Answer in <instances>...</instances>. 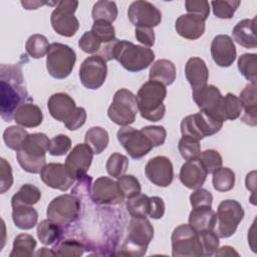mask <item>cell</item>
I'll list each match as a JSON object with an SVG mask.
<instances>
[{
	"label": "cell",
	"instance_id": "1",
	"mask_svg": "<svg viewBox=\"0 0 257 257\" xmlns=\"http://www.w3.org/2000/svg\"><path fill=\"white\" fill-rule=\"evenodd\" d=\"M1 95L0 112L5 121H11L18 107L24 102L31 101L26 88L23 86V76L20 63L1 65Z\"/></svg>",
	"mask_w": 257,
	"mask_h": 257
},
{
	"label": "cell",
	"instance_id": "2",
	"mask_svg": "<svg viewBox=\"0 0 257 257\" xmlns=\"http://www.w3.org/2000/svg\"><path fill=\"white\" fill-rule=\"evenodd\" d=\"M166 96L167 88L164 84L153 80L145 82L136 95L142 117L150 121L161 120L166 112V106L163 103Z\"/></svg>",
	"mask_w": 257,
	"mask_h": 257
},
{
	"label": "cell",
	"instance_id": "3",
	"mask_svg": "<svg viewBox=\"0 0 257 257\" xmlns=\"http://www.w3.org/2000/svg\"><path fill=\"white\" fill-rule=\"evenodd\" d=\"M50 140L45 134L28 135L21 149L16 152L20 167L27 173L38 174L45 165V154L48 152Z\"/></svg>",
	"mask_w": 257,
	"mask_h": 257
},
{
	"label": "cell",
	"instance_id": "4",
	"mask_svg": "<svg viewBox=\"0 0 257 257\" xmlns=\"http://www.w3.org/2000/svg\"><path fill=\"white\" fill-rule=\"evenodd\" d=\"M112 59L117 60L124 69L131 72H138L152 64L155 59V53L149 47L116 39L112 49Z\"/></svg>",
	"mask_w": 257,
	"mask_h": 257
},
{
	"label": "cell",
	"instance_id": "5",
	"mask_svg": "<svg viewBox=\"0 0 257 257\" xmlns=\"http://www.w3.org/2000/svg\"><path fill=\"white\" fill-rule=\"evenodd\" d=\"M154 238V227L146 218L133 217L127 228V237L121 248V255L143 256Z\"/></svg>",
	"mask_w": 257,
	"mask_h": 257
},
{
	"label": "cell",
	"instance_id": "6",
	"mask_svg": "<svg viewBox=\"0 0 257 257\" xmlns=\"http://www.w3.org/2000/svg\"><path fill=\"white\" fill-rule=\"evenodd\" d=\"M223 122L214 112L200 109L199 112L187 115L181 122V133L183 137H189L197 141L203 140L218 133Z\"/></svg>",
	"mask_w": 257,
	"mask_h": 257
},
{
	"label": "cell",
	"instance_id": "7",
	"mask_svg": "<svg viewBox=\"0 0 257 257\" xmlns=\"http://www.w3.org/2000/svg\"><path fill=\"white\" fill-rule=\"evenodd\" d=\"M76 61L75 51L68 45L53 42L46 54V69L56 79L66 78L72 71Z\"/></svg>",
	"mask_w": 257,
	"mask_h": 257
},
{
	"label": "cell",
	"instance_id": "8",
	"mask_svg": "<svg viewBox=\"0 0 257 257\" xmlns=\"http://www.w3.org/2000/svg\"><path fill=\"white\" fill-rule=\"evenodd\" d=\"M136 95L126 88L116 90L111 104L107 109V115L112 122L120 126L132 124L138 113Z\"/></svg>",
	"mask_w": 257,
	"mask_h": 257
},
{
	"label": "cell",
	"instance_id": "9",
	"mask_svg": "<svg viewBox=\"0 0 257 257\" xmlns=\"http://www.w3.org/2000/svg\"><path fill=\"white\" fill-rule=\"evenodd\" d=\"M244 210L236 200H224L217 209L215 233L219 238H229L237 230L238 225L243 220Z\"/></svg>",
	"mask_w": 257,
	"mask_h": 257
},
{
	"label": "cell",
	"instance_id": "10",
	"mask_svg": "<svg viewBox=\"0 0 257 257\" xmlns=\"http://www.w3.org/2000/svg\"><path fill=\"white\" fill-rule=\"evenodd\" d=\"M172 255L179 256H204L199 233L189 224L176 227L171 236Z\"/></svg>",
	"mask_w": 257,
	"mask_h": 257
},
{
	"label": "cell",
	"instance_id": "11",
	"mask_svg": "<svg viewBox=\"0 0 257 257\" xmlns=\"http://www.w3.org/2000/svg\"><path fill=\"white\" fill-rule=\"evenodd\" d=\"M78 6V1L62 0L56 3V8L52 11L50 22L53 30L64 37L73 36L78 28V19L74 16Z\"/></svg>",
	"mask_w": 257,
	"mask_h": 257
},
{
	"label": "cell",
	"instance_id": "12",
	"mask_svg": "<svg viewBox=\"0 0 257 257\" xmlns=\"http://www.w3.org/2000/svg\"><path fill=\"white\" fill-rule=\"evenodd\" d=\"M80 201L75 195L63 194L54 198L48 205L46 216L62 227L70 225L79 216Z\"/></svg>",
	"mask_w": 257,
	"mask_h": 257
},
{
	"label": "cell",
	"instance_id": "13",
	"mask_svg": "<svg viewBox=\"0 0 257 257\" xmlns=\"http://www.w3.org/2000/svg\"><path fill=\"white\" fill-rule=\"evenodd\" d=\"M116 138L131 158L135 160L145 157L154 148L141 130H136L130 125L120 127L117 131Z\"/></svg>",
	"mask_w": 257,
	"mask_h": 257
},
{
	"label": "cell",
	"instance_id": "14",
	"mask_svg": "<svg viewBox=\"0 0 257 257\" xmlns=\"http://www.w3.org/2000/svg\"><path fill=\"white\" fill-rule=\"evenodd\" d=\"M78 74L80 82L85 88L97 89L106 78V61L98 54L88 56L82 61Z\"/></svg>",
	"mask_w": 257,
	"mask_h": 257
},
{
	"label": "cell",
	"instance_id": "15",
	"mask_svg": "<svg viewBox=\"0 0 257 257\" xmlns=\"http://www.w3.org/2000/svg\"><path fill=\"white\" fill-rule=\"evenodd\" d=\"M127 17L136 27L154 28L162 21L161 11L151 2L144 0L134 1L128 6Z\"/></svg>",
	"mask_w": 257,
	"mask_h": 257
},
{
	"label": "cell",
	"instance_id": "16",
	"mask_svg": "<svg viewBox=\"0 0 257 257\" xmlns=\"http://www.w3.org/2000/svg\"><path fill=\"white\" fill-rule=\"evenodd\" d=\"M90 197L97 205H118L125 198L117 182L108 177H99L94 181Z\"/></svg>",
	"mask_w": 257,
	"mask_h": 257
},
{
	"label": "cell",
	"instance_id": "17",
	"mask_svg": "<svg viewBox=\"0 0 257 257\" xmlns=\"http://www.w3.org/2000/svg\"><path fill=\"white\" fill-rule=\"evenodd\" d=\"M145 173L149 181L158 187H168L174 180L173 164L165 156L152 158L145 167Z\"/></svg>",
	"mask_w": 257,
	"mask_h": 257
},
{
	"label": "cell",
	"instance_id": "18",
	"mask_svg": "<svg viewBox=\"0 0 257 257\" xmlns=\"http://www.w3.org/2000/svg\"><path fill=\"white\" fill-rule=\"evenodd\" d=\"M93 159V152L86 144H77L68 154L65 167L74 179H81L89 170Z\"/></svg>",
	"mask_w": 257,
	"mask_h": 257
},
{
	"label": "cell",
	"instance_id": "19",
	"mask_svg": "<svg viewBox=\"0 0 257 257\" xmlns=\"http://www.w3.org/2000/svg\"><path fill=\"white\" fill-rule=\"evenodd\" d=\"M40 178L47 187L62 192L67 191L74 182L65 165L59 163L45 164L40 171Z\"/></svg>",
	"mask_w": 257,
	"mask_h": 257
},
{
	"label": "cell",
	"instance_id": "20",
	"mask_svg": "<svg viewBox=\"0 0 257 257\" xmlns=\"http://www.w3.org/2000/svg\"><path fill=\"white\" fill-rule=\"evenodd\" d=\"M211 55L218 66H231L236 59V47L233 39L226 34L215 36L211 43Z\"/></svg>",
	"mask_w": 257,
	"mask_h": 257
},
{
	"label": "cell",
	"instance_id": "21",
	"mask_svg": "<svg viewBox=\"0 0 257 257\" xmlns=\"http://www.w3.org/2000/svg\"><path fill=\"white\" fill-rule=\"evenodd\" d=\"M47 107L50 115L61 122H65L75 111L76 104L74 99L65 92L52 94L47 101Z\"/></svg>",
	"mask_w": 257,
	"mask_h": 257
},
{
	"label": "cell",
	"instance_id": "22",
	"mask_svg": "<svg viewBox=\"0 0 257 257\" xmlns=\"http://www.w3.org/2000/svg\"><path fill=\"white\" fill-rule=\"evenodd\" d=\"M207 171L201 164V162L196 160L187 161L180 170L179 178L181 183L192 190H197L202 188L207 178Z\"/></svg>",
	"mask_w": 257,
	"mask_h": 257
},
{
	"label": "cell",
	"instance_id": "23",
	"mask_svg": "<svg viewBox=\"0 0 257 257\" xmlns=\"http://www.w3.org/2000/svg\"><path fill=\"white\" fill-rule=\"evenodd\" d=\"M175 29L183 38L196 40L205 32V20L194 14H183L177 18Z\"/></svg>",
	"mask_w": 257,
	"mask_h": 257
},
{
	"label": "cell",
	"instance_id": "24",
	"mask_svg": "<svg viewBox=\"0 0 257 257\" xmlns=\"http://www.w3.org/2000/svg\"><path fill=\"white\" fill-rule=\"evenodd\" d=\"M185 75L193 90L207 85L209 70L206 62L200 57H191L185 65Z\"/></svg>",
	"mask_w": 257,
	"mask_h": 257
},
{
	"label": "cell",
	"instance_id": "25",
	"mask_svg": "<svg viewBox=\"0 0 257 257\" xmlns=\"http://www.w3.org/2000/svg\"><path fill=\"white\" fill-rule=\"evenodd\" d=\"M239 99L244 109L241 120L248 125L255 126L257 123V93L256 84L248 83L240 92Z\"/></svg>",
	"mask_w": 257,
	"mask_h": 257
},
{
	"label": "cell",
	"instance_id": "26",
	"mask_svg": "<svg viewBox=\"0 0 257 257\" xmlns=\"http://www.w3.org/2000/svg\"><path fill=\"white\" fill-rule=\"evenodd\" d=\"M221 91L213 84H207L192 91V97L200 109L214 111L222 98Z\"/></svg>",
	"mask_w": 257,
	"mask_h": 257
},
{
	"label": "cell",
	"instance_id": "27",
	"mask_svg": "<svg viewBox=\"0 0 257 257\" xmlns=\"http://www.w3.org/2000/svg\"><path fill=\"white\" fill-rule=\"evenodd\" d=\"M256 18L239 21L232 30L233 39L245 48H256L257 39L255 33Z\"/></svg>",
	"mask_w": 257,
	"mask_h": 257
},
{
	"label": "cell",
	"instance_id": "28",
	"mask_svg": "<svg viewBox=\"0 0 257 257\" xmlns=\"http://www.w3.org/2000/svg\"><path fill=\"white\" fill-rule=\"evenodd\" d=\"M189 225L197 232L214 230L216 225V213L212 207L208 206L193 208L189 215Z\"/></svg>",
	"mask_w": 257,
	"mask_h": 257
},
{
	"label": "cell",
	"instance_id": "29",
	"mask_svg": "<svg viewBox=\"0 0 257 257\" xmlns=\"http://www.w3.org/2000/svg\"><path fill=\"white\" fill-rule=\"evenodd\" d=\"M13 119L23 127H36L43 120V113L39 106L28 101L21 104L16 110Z\"/></svg>",
	"mask_w": 257,
	"mask_h": 257
},
{
	"label": "cell",
	"instance_id": "30",
	"mask_svg": "<svg viewBox=\"0 0 257 257\" xmlns=\"http://www.w3.org/2000/svg\"><path fill=\"white\" fill-rule=\"evenodd\" d=\"M212 112H214L222 121L234 120L241 115L242 104L238 96L228 92L226 95L222 96L217 108Z\"/></svg>",
	"mask_w": 257,
	"mask_h": 257
},
{
	"label": "cell",
	"instance_id": "31",
	"mask_svg": "<svg viewBox=\"0 0 257 257\" xmlns=\"http://www.w3.org/2000/svg\"><path fill=\"white\" fill-rule=\"evenodd\" d=\"M176 66L169 59H159L151 67L149 78L162 84L171 85L176 79Z\"/></svg>",
	"mask_w": 257,
	"mask_h": 257
},
{
	"label": "cell",
	"instance_id": "32",
	"mask_svg": "<svg viewBox=\"0 0 257 257\" xmlns=\"http://www.w3.org/2000/svg\"><path fill=\"white\" fill-rule=\"evenodd\" d=\"M12 220L17 228L30 230L37 224L38 213L32 206L20 205L12 207Z\"/></svg>",
	"mask_w": 257,
	"mask_h": 257
},
{
	"label": "cell",
	"instance_id": "33",
	"mask_svg": "<svg viewBox=\"0 0 257 257\" xmlns=\"http://www.w3.org/2000/svg\"><path fill=\"white\" fill-rule=\"evenodd\" d=\"M62 236V226L50 219L42 220L37 225V237L44 245H53L60 241Z\"/></svg>",
	"mask_w": 257,
	"mask_h": 257
},
{
	"label": "cell",
	"instance_id": "34",
	"mask_svg": "<svg viewBox=\"0 0 257 257\" xmlns=\"http://www.w3.org/2000/svg\"><path fill=\"white\" fill-rule=\"evenodd\" d=\"M85 144L92 150L93 154H101L108 145V133L101 126L90 127L84 137Z\"/></svg>",
	"mask_w": 257,
	"mask_h": 257
},
{
	"label": "cell",
	"instance_id": "35",
	"mask_svg": "<svg viewBox=\"0 0 257 257\" xmlns=\"http://www.w3.org/2000/svg\"><path fill=\"white\" fill-rule=\"evenodd\" d=\"M41 199V191L34 185L25 184L20 187L18 192L13 195L11 199V206L16 207L20 205L33 206Z\"/></svg>",
	"mask_w": 257,
	"mask_h": 257
},
{
	"label": "cell",
	"instance_id": "36",
	"mask_svg": "<svg viewBox=\"0 0 257 257\" xmlns=\"http://www.w3.org/2000/svg\"><path fill=\"white\" fill-rule=\"evenodd\" d=\"M36 247L35 239L29 234H19L13 241L12 251L10 257H29L33 255Z\"/></svg>",
	"mask_w": 257,
	"mask_h": 257
},
{
	"label": "cell",
	"instance_id": "37",
	"mask_svg": "<svg viewBox=\"0 0 257 257\" xmlns=\"http://www.w3.org/2000/svg\"><path fill=\"white\" fill-rule=\"evenodd\" d=\"M117 13V6L115 2L100 0L93 5L91 16L93 21L104 20L106 22L112 23L116 19Z\"/></svg>",
	"mask_w": 257,
	"mask_h": 257
},
{
	"label": "cell",
	"instance_id": "38",
	"mask_svg": "<svg viewBox=\"0 0 257 257\" xmlns=\"http://www.w3.org/2000/svg\"><path fill=\"white\" fill-rule=\"evenodd\" d=\"M213 187L218 192H228L235 186V173L227 167H221L212 178Z\"/></svg>",
	"mask_w": 257,
	"mask_h": 257
},
{
	"label": "cell",
	"instance_id": "39",
	"mask_svg": "<svg viewBox=\"0 0 257 257\" xmlns=\"http://www.w3.org/2000/svg\"><path fill=\"white\" fill-rule=\"evenodd\" d=\"M126 210L132 217L146 218L150 211V197L145 194H138L126 201Z\"/></svg>",
	"mask_w": 257,
	"mask_h": 257
},
{
	"label": "cell",
	"instance_id": "40",
	"mask_svg": "<svg viewBox=\"0 0 257 257\" xmlns=\"http://www.w3.org/2000/svg\"><path fill=\"white\" fill-rule=\"evenodd\" d=\"M28 135L29 134L23 128V126L11 125L4 131L3 141L9 149L17 152L21 149Z\"/></svg>",
	"mask_w": 257,
	"mask_h": 257
},
{
	"label": "cell",
	"instance_id": "41",
	"mask_svg": "<svg viewBox=\"0 0 257 257\" xmlns=\"http://www.w3.org/2000/svg\"><path fill=\"white\" fill-rule=\"evenodd\" d=\"M50 44L47 38L42 34H33L29 36L25 43L26 52L35 59L43 57L47 54Z\"/></svg>",
	"mask_w": 257,
	"mask_h": 257
},
{
	"label": "cell",
	"instance_id": "42",
	"mask_svg": "<svg viewBox=\"0 0 257 257\" xmlns=\"http://www.w3.org/2000/svg\"><path fill=\"white\" fill-rule=\"evenodd\" d=\"M256 63L257 55L255 53H244L239 56L237 62L240 73L254 84H256Z\"/></svg>",
	"mask_w": 257,
	"mask_h": 257
},
{
	"label": "cell",
	"instance_id": "43",
	"mask_svg": "<svg viewBox=\"0 0 257 257\" xmlns=\"http://www.w3.org/2000/svg\"><path fill=\"white\" fill-rule=\"evenodd\" d=\"M85 246L82 242L75 239L60 240L53 248L57 256H80L85 251Z\"/></svg>",
	"mask_w": 257,
	"mask_h": 257
},
{
	"label": "cell",
	"instance_id": "44",
	"mask_svg": "<svg viewBox=\"0 0 257 257\" xmlns=\"http://www.w3.org/2000/svg\"><path fill=\"white\" fill-rule=\"evenodd\" d=\"M128 167V160L125 156L119 153H113L109 156L106 161V172L109 176L118 179L119 177L123 176Z\"/></svg>",
	"mask_w": 257,
	"mask_h": 257
},
{
	"label": "cell",
	"instance_id": "45",
	"mask_svg": "<svg viewBox=\"0 0 257 257\" xmlns=\"http://www.w3.org/2000/svg\"><path fill=\"white\" fill-rule=\"evenodd\" d=\"M178 149L182 158L186 161L196 160L201 154V145L199 141L189 137H182L179 141Z\"/></svg>",
	"mask_w": 257,
	"mask_h": 257
},
{
	"label": "cell",
	"instance_id": "46",
	"mask_svg": "<svg viewBox=\"0 0 257 257\" xmlns=\"http://www.w3.org/2000/svg\"><path fill=\"white\" fill-rule=\"evenodd\" d=\"M240 3V1L235 0H219L212 1L211 5L213 13L216 17L221 19H231L234 16Z\"/></svg>",
	"mask_w": 257,
	"mask_h": 257
},
{
	"label": "cell",
	"instance_id": "47",
	"mask_svg": "<svg viewBox=\"0 0 257 257\" xmlns=\"http://www.w3.org/2000/svg\"><path fill=\"white\" fill-rule=\"evenodd\" d=\"M198 160L201 162L208 174H213L222 167V157L218 151L206 150L201 152Z\"/></svg>",
	"mask_w": 257,
	"mask_h": 257
},
{
	"label": "cell",
	"instance_id": "48",
	"mask_svg": "<svg viewBox=\"0 0 257 257\" xmlns=\"http://www.w3.org/2000/svg\"><path fill=\"white\" fill-rule=\"evenodd\" d=\"M90 31L103 44L115 39V30H114L113 25L104 20L94 21Z\"/></svg>",
	"mask_w": 257,
	"mask_h": 257
},
{
	"label": "cell",
	"instance_id": "49",
	"mask_svg": "<svg viewBox=\"0 0 257 257\" xmlns=\"http://www.w3.org/2000/svg\"><path fill=\"white\" fill-rule=\"evenodd\" d=\"M117 184L125 198L134 197L141 193L142 187L139 180L133 175H123L117 179Z\"/></svg>",
	"mask_w": 257,
	"mask_h": 257
},
{
	"label": "cell",
	"instance_id": "50",
	"mask_svg": "<svg viewBox=\"0 0 257 257\" xmlns=\"http://www.w3.org/2000/svg\"><path fill=\"white\" fill-rule=\"evenodd\" d=\"M203 247L204 256H212L219 248V237L214 230L198 232Z\"/></svg>",
	"mask_w": 257,
	"mask_h": 257
},
{
	"label": "cell",
	"instance_id": "51",
	"mask_svg": "<svg viewBox=\"0 0 257 257\" xmlns=\"http://www.w3.org/2000/svg\"><path fill=\"white\" fill-rule=\"evenodd\" d=\"M71 149V140L66 135H57L50 139L48 153L51 156L59 157L67 154Z\"/></svg>",
	"mask_w": 257,
	"mask_h": 257
},
{
	"label": "cell",
	"instance_id": "52",
	"mask_svg": "<svg viewBox=\"0 0 257 257\" xmlns=\"http://www.w3.org/2000/svg\"><path fill=\"white\" fill-rule=\"evenodd\" d=\"M149 139L153 147H160L164 145L167 138V131L161 125H147L141 130Z\"/></svg>",
	"mask_w": 257,
	"mask_h": 257
},
{
	"label": "cell",
	"instance_id": "53",
	"mask_svg": "<svg viewBox=\"0 0 257 257\" xmlns=\"http://www.w3.org/2000/svg\"><path fill=\"white\" fill-rule=\"evenodd\" d=\"M78 46L85 53L92 54L99 51L101 47V42L91 31H86L79 38Z\"/></svg>",
	"mask_w": 257,
	"mask_h": 257
},
{
	"label": "cell",
	"instance_id": "54",
	"mask_svg": "<svg viewBox=\"0 0 257 257\" xmlns=\"http://www.w3.org/2000/svg\"><path fill=\"white\" fill-rule=\"evenodd\" d=\"M185 7L189 14L197 15L204 20H206L210 14V5L206 0H187Z\"/></svg>",
	"mask_w": 257,
	"mask_h": 257
},
{
	"label": "cell",
	"instance_id": "55",
	"mask_svg": "<svg viewBox=\"0 0 257 257\" xmlns=\"http://www.w3.org/2000/svg\"><path fill=\"white\" fill-rule=\"evenodd\" d=\"M213 196L212 194L206 189H197L190 195V204L192 208L201 207V206H208L212 207Z\"/></svg>",
	"mask_w": 257,
	"mask_h": 257
},
{
	"label": "cell",
	"instance_id": "56",
	"mask_svg": "<svg viewBox=\"0 0 257 257\" xmlns=\"http://www.w3.org/2000/svg\"><path fill=\"white\" fill-rule=\"evenodd\" d=\"M0 169H1L0 192L1 194H4L11 188L13 184V175H12V169L10 164L4 158L0 159Z\"/></svg>",
	"mask_w": 257,
	"mask_h": 257
},
{
	"label": "cell",
	"instance_id": "57",
	"mask_svg": "<svg viewBox=\"0 0 257 257\" xmlns=\"http://www.w3.org/2000/svg\"><path fill=\"white\" fill-rule=\"evenodd\" d=\"M86 116L87 115L85 109L83 107L77 106L72 115L64 122V125L69 131H76L85 123Z\"/></svg>",
	"mask_w": 257,
	"mask_h": 257
},
{
	"label": "cell",
	"instance_id": "58",
	"mask_svg": "<svg viewBox=\"0 0 257 257\" xmlns=\"http://www.w3.org/2000/svg\"><path fill=\"white\" fill-rule=\"evenodd\" d=\"M135 35L139 42L144 44L145 46L151 47L155 44V32L153 28L150 27H136Z\"/></svg>",
	"mask_w": 257,
	"mask_h": 257
},
{
	"label": "cell",
	"instance_id": "59",
	"mask_svg": "<svg viewBox=\"0 0 257 257\" xmlns=\"http://www.w3.org/2000/svg\"><path fill=\"white\" fill-rule=\"evenodd\" d=\"M165 202L160 197H150L149 216L153 219H161L165 214Z\"/></svg>",
	"mask_w": 257,
	"mask_h": 257
},
{
	"label": "cell",
	"instance_id": "60",
	"mask_svg": "<svg viewBox=\"0 0 257 257\" xmlns=\"http://www.w3.org/2000/svg\"><path fill=\"white\" fill-rule=\"evenodd\" d=\"M217 256H232V255H236V256H239V253L236 252L234 250L233 247H230V246H223L221 248H218V250L216 251L215 253Z\"/></svg>",
	"mask_w": 257,
	"mask_h": 257
},
{
	"label": "cell",
	"instance_id": "61",
	"mask_svg": "<svg viewBox=\"0 0 257 257\" xmlns=\"http://www.w3.org/2000/svg\"><path fill=\"white\" fill-rule=\"evenodd\" d=\"M246 188L252 192L254 195L255 192V172H251L246 177Z\"/></svg>",
	"mask_w": 257,
	"mask_h": 257
},
{
	"label": "cell",
	"instance_id": "62",
	"mask_svg": "<svg viewBox=\"0 0 257 257\" xmlns=\"http://www.w3.org/2000/svg\"><path fill=\"white\" fill-rule=\"evenodd\" d=\"M22 6L27 9V10H31V9H37L39 6H42L44 4H48L47 2H39V1H21Z\"/></svg>",
	"mask_w": 257,
	"mask_h": 257
},
{
	"label": "cell",
	"instance_id": "63",
	"mask_svg": "<svg viewBox=\"0 0 257 257\" xmlns=\"http://www.w3.org/2000/svg\"><path fill=\"white\" fill-rule=\"evenodd\" d=\"M35 255H37V256H39V255L40 256H42V255H55V253H54L53 250L48 251L47 248H40V250H38V252Z\"/></svg>",
	"mask_w": 257,
	"mask_h": 257
}]
</instances>
